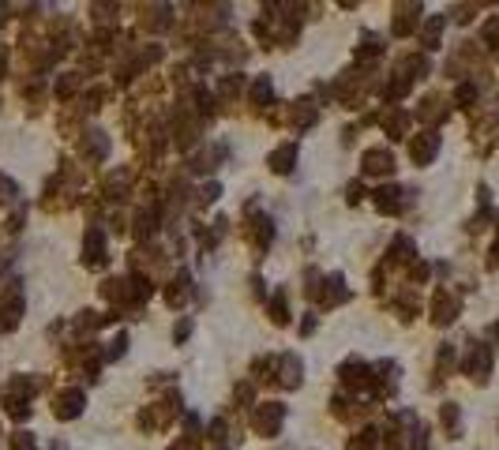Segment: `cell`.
<instances>
[{
    "label": "cell",
    "instance_id": "obj_2",
    "mask_svg": "<svg viewBox=\"0 0 499 450\" xmlns=\"http://www.w3.org/2000/svg\"><path fill=\"white\" fill-rule=\"evenodd\" d=\"M436 150H439V135H421L417 143H413V162H421V165H428L432 158H436Z\"/></svg>",
    "mask_w": 499,
    "mask_h": 450
},
{
    "label": "cell",
    "instance_id": "obj_4",
    "mask_svg": "<svg viewBox=\"0 0 499 450\" xmlns=\"http://www.w3.org/2000/svg\"><path fill=\"white\" fill-rule=\"evenodd\" d=\"M455 311H458V304L447 297V293H439V297H436V323H450Z\"/></svg>",
    "mask_w": 499,
    "mask_h": 450
},
{
    "label": "cell",
    "instance_id": "obj_3",
    "mask_svg": "<svg viewBox=\"0 0 499 450\" xmlns=\"http://www.w3.org/2000/svg\"><path fill=\"white\" fill-rule=\"evenodd\" d=\"M391 154H387V150H368L364 154V169L368 173H391Z\"/></svg>",
    "mask_w": 499,
    "mask_h": 450
},
{
    "label": "cell",
    "instance_id": "obj_1",
    "mask_svg": "<svg viewBox=\"0 0 499 450\" xmlns=\"http://www.w3.org/2000/svg\"><path fill=\"white\" fill-rule=\"evenodd\" d=\"M466 372L473 375V379H488V372H492V353H488V345L473 349V356L466 361Z\"/></svg>",
    "mask_w": 499,
    "mask_h": 450
},
{
    "label": "cell",
    "instance_id": "obj_5",
    "mask_svg": "<svg viewBox=\"0 0 499 450\" xmlns=\"http://www.w3.org/2000/svg\"><path fill=\"white\" fill-rule=\"evenodd\" d=\"M293 154H297V150H293V146H282V150L274 154V169H278V173H285V169H289V162H293Z\"/></svg>",
    "mask_w": 499,
    "mask_h": 450
}]
</instances>
